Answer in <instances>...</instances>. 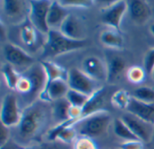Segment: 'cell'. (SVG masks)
I'll return each instance as SVG.
<instances>
[{"instance_id":"1","label":"cell","mask_w":154,"mask_h":149,"mask_svg":"<svg viewBox=\"0 0 154 149\" xmlns=\"http://www.w3.org/2000/svg\"><path fill=\"white\" fill-rule=\"evenodd\" d=\"M87 45L85 40H75L64 36L59 30H50L43 45L42 57L52 58L82 49Z\"/></svg>"},{"instance_id":"2","label":"cell","mask_w":154,"mask_h":149,"mask_svg":"<svg viewBox=\"0 0 154 149\" xmlns=\"http://www.w3.org/2000/svg\"><path fill=\"white\" fill-rule=\"evenodd\" d=\"M111 122V116L107 111L94 113L74 125L79 136L97 137L105 133Z\"/></svg>"},{"instance_id":"3","label":"cell","mask_w":154,"mask_h":149,"mask_svg":"<svg viewBox=\"0 0 154 149\" xmlns=\"http://www.w3.org/2000/svg\"><path fill=\"white\" fill-rule=\"evenodd\" d=\"M44 112L38 106H31L22 113L19 123V132L22 137L33 136L41 128L44 121Z\"/></svg>"},{"instance_id":"4","label":"cell","mask_w":154,"mask_h":149,"mask_svg":"<svg viewBox=\"0 0 154 149\" xmlns=\"http://www.w3.org/2000/svg\"><path fill=\"white\" fill-rule=\"evenodd\" d=\"M51 4V1L46 0L30 1L29 20L34 28L41 33L47 34L50 31L47 17Z\"/></svg>"},{"instance_id":"5","label":"cell","mask_w":154,"mask_h":149,"mask_svg":"<svg viewBox=\"0 0 154 149\" xmlns=\"http://www.w3.org/2000/svg\"><path fill=\"white\" fill-rule=\"evenodd\" d=\"M67 83L69 89L78 91L88 96H91L98 89L97 88L96 81L78 68H71L69 71Z\"/></svg>"},{"instance_id":"6","label":"cell","mask_w":154,"mask_h":149,"mask_svg":"<svg viewBox=\"0 0 154 149\" xmlns=\"http://www.w3.org/2000/svg\"><path fill=\"white\" fill-rule=\"evenodd\" d=\"M0 118L1 124L7 128L19 125L22 113H20L18 102L14 94H8L4 96L1 105Z\"/></svg>"},{"instance_id":"7","label":"cell","mask_w":154,"mask_h":149,"mask_svg":"<svg viewBox=\"0 0 154 149\" xmlns=\"http://www.w3.org/2000/svg\"><path fill=\"white\" fill-rule=\"evenodd\" d=\"M128 11L126 1H114L108 6L101 9V21L107 26L119 31L125 13Z\"/></svg>"},{"instance_id":"8","label":"cell","mask_w":154,"mask_h":149,"mask_svg":"<svg viewBox=\"0 0 154 149\" xmlns=\"http://www.w3.org/2000/svg\"><path fill=\"white\" fill-rule=\"evenodd\" d=\"M3 53L7 63L14 67L23 69V72L34 64V59L32 56H30L18 46L12 43L5 44L3 48Z\"/></svg>"},{"instance_id":"9","label":"cell","mask_w":154,"mask_h":149,"mask_svg":"<svg viewBox=\"0 0 154 149\" xmlns=\"http://www.w3.org/2000/svg\"><path fill=\"white\" fill-rule=\"evenodd\" d=\"M121 120L127 125L139 140L143 142H149L151 140L152 134H154L153 125L143 121L129 112L125 113Z\"/></svg>"},{"instance_id":"10","label":"cell","mask_w":154,"mask_h":149,"mask_svg":"<svg viewBox=\"0 0 154 149\" xmlns=\"http://www.w3.org/2000/svg\"><path fill=\"white\" fill-rule=\"evenodd\" d=\"M82 71L95 81H104L107 79L106 64L95 56H90L84 59Z\"/></svg>"},{"instance_id":"11","label":"cell","mask_w":154,"mask_h":149,"mask_svg":"<svg viewBox=\"0 0 154 149\" xmlns=\"http://www.w3.org/2000/svg\"><path fill=\"white\" fill-rule=\"evenodd\" d=\"M69 90L67 81L55 80L49 84H46L43 91L40 94V99L47 103H53L57 100L66 97Z\"/></svg>"},{"instance_id":"12","label":"cell","mask_w":154,"mask_h":149,"mask_svg":"<svg viewBox=\"0 0 154 149\" xmlns=\"http://www.w3.org/2000/svg\"><path fill=\"white\" fill-rule=\"evenodd\" d=\"M126 111L143 121L154 126V103H146L132 97Z\"/></svg>"},{"instance_id":"13","label":"cell","mask_w":154,"mask_h":149,"mask_svg":"<svg viewBox=\"0 0 154 149\" xmlns=\"http://www.w3.org/2000/svg\"><path fill=\"white\" fill-rule=\"evenodd\" d=\"M106 68H107V79L110 84L117 82L123 72L125 69L126 62L119 55L115 53H109L106 56Z\"/></svg>"},{"instance_id":"14","label":"cell","mask_w":154,"mask_h":149,"mask_svg":"<svg viewBox=\"0 0 154 149\" xmlns=\"http://www.w3.org/2000/svg\"><path fill=\"white\" fill-rule=\"evenodd\" d=\"M59 31L64 36L71 40H84L83 26L80 21L73 14L69 13L68 15V17L64 20V22L60 25Z\"/></svg>"},{"instance_id":"15","label":"cell","mask_w":154,"mask_h":149,"mask_svg":"<svg viewBox=\"0 0 154 149\" xmlns=\"http://www.w3.org/2000/svg\"><path fill=\"white\" fill-rule=\"evenodd\" d=\"M69 14L68 9L62 6L59 1H51L47 17L50 30H57V28L59 30Z\"/></svg>"},{"instance_id":"16","label":"cell","mask_w":154,"mask_h":149,"mask_svg":"<svg viewBox=\"0 0 154 149\" xmlns=\"http://www.w3.org/2000/svg\"><path fill=\"white\" fill-rule=\"evenodd\" d=\"M131 18L137 23L145 22L151 15V8L146 1L131 0L127 2Z\"/></svg>"},{"instance_id":"17","label":"cell","mask_w":154,"mask_h":149,"mask_svg":"<svg viewBox=\"0 0 154 149\" xmlns=\"http://www.w3.org/2000/svg\"><path fill=\"white\" fill-rule=\"evenodd\" d=\"M40 63L43 67L46 74V84H49L59 79L64 81L68 80L69 71H67L66 68H64L63 67L49 60H44Z\"/></svg>"},{"instance_id":"18","label":"cell","mask_w":154,"mask_h":149,"mask_svg":"<svg viewBox=\"0 0 154 149\" xmlns=\"http://www.w3.org/2000/svg\"><path fill=\"white\" fill-rule=\"evenodd\" d=\"M77 130L74 127H68L63 129H57L54 127L50 132L48 139L51 140H60L63 143H72L76 140Z\"/></svg>"},{"instance_id":"19","label":"cell","mask_w":154,"mask_h":149,"mask_svg":"<svg viewBox=\"0 0 154 149\" xmlns=\"http://www.w3.org/2000/svg\"><path fill=\"white\" fill-rule=\"evenodd\" d=\"M101 42L108 48L119 49L124 46V39L119 32L115 29L106 30L100 35Z\"/></svg>"},{"instance_id":"20","label":"cell","mask_w":154,"mask_h":149,"mask_svg":"<svg viewBox=\"0 0 154 149\" xmlns=\"http://www.w3.org/2000/svg\"><path fill=\"white\" fill-rule=\"evenodd\" d=\"M52 103H53V105H52L53 118L56 121H59L60 123L69 121V108H70L71 104L67 100V98L66 97L61 98L60 100L53 102Z\"/></svg>"},{"instance_id":"21","label":"cell","mask_w":154,"mask_h":149,"mask_svg":"<svg viewBox=\"0 0 154 149\" xmlns=\"http://www.w3.org/2000/svg\"><path fill=\"white\" fill-rule=\"evenodd\" d=\"M37 32H39L32 24L30 20L25 21L21 27V39L23 44L28 48L35 47L37 43Z\"/></svg>"},{"instance_id":"22","label":"cell","mask_w":154,"mask_h":149,"mask_svg":"<svg viewBox=\"0 0 154 149\" xmlns=\"http://www.w3.org/2000/svg\"><path fill=\"white\" fill-rule=\"evenodd\" d=\"M3 4L5 13L12 19L21 18L25 12V4L23 1L5 0Z\"/></svg>"},{"instance_id":"23","label":"cell","mask_w":154,"mask_h":149,"mask_svg":"<svg viewBox=\"0 0 154 149\" xmlns=\"http://www.w3.org/2000/svg\"><path fill=\"white\" fill-rule=\"evenodd\" d=\"M2 75L5 81L6 85L8 88L12 90H15L17 84L20 80L21 74L17 72L14 67L10 65L9 63H5L2 66Z\"/></svg>"},{"instance_id":"24","label":"cell","mask_w":154,"mask_h":149,"mask_svg":"<svg viewBox=\"0 0 154 149\" xmlns=\"http://www.w3.org/2000/svg\"><path fill=\"white\" fill-rule=\"evenodd\" d=\"M114 132L117 137H119L120 139H124L125 141L139 140L134 136V134L131 131V130L127 127V125L121 119H116L115 121Z\"/></svg>"},{"instance_id":"25","label":"cell","mask_w":154,"mask_h":149,"mask_svg":"<svg viewBox=\"0 0 154 149\" xmlns=\"http://www.w3.org/2000/svg\"><path fill=\"white\" fill-rule=\"evenodd\" d=\"M132 95L125 90L116 91L111 97V103L116 108L121 110H126L132 100Z\"/></svg>"},{"instance_id":"26","label":"cell","mask_w":154,"mask_h":149,"mask_svg":"<svg viewBox=\"0 0 154 149\" xmlns=\"http://www.w3.org/2000/svg\"><path fill=\"white\" fill-rule=\"evenodd\" d=\"M132 96L146 103H154V88L149 86L138 87L134 91Z\"/></svg>"},{"instance_id":"27","label":"cell","mask_w":154,"mask_h":149,"mask_svg":"<svg viewBox=\"0 0 154 149\" xmlns=\"http://www.w3.org/2000/svg\"><path fill=\"white\" fill-rule=\"evenodd\" d=\"M146 71L143 67L139 66H134L128 68L126 72V76L128 81L133 84H141L146 78Z\"/></svg>"},{"instance_id":"28","label":"cell","mask_w":154,"mask_h":149,"mask_svg":"<svg viewBox=\"0 0 154 149\" xmlns=\"http://www.w3.org/2000/svg\"><path fill=\"white\" fill-rule=\"evenodd\" d=\"M66 98L72 106H77V107L82 108L88 101L89 96H88L82 93H79L78 91L69 89L66 95Z\"/></svg>"},{"instance_id":"29","label":"cell","mask_w":154,"mask_h":149,"mask_svg":"<svg viewBox=\"0 0 154 149\" xmlns=\"http://www.w3.org/2000/svg\"><path fill=\"white\" fill-rule=\"evenodd\" d=\"M73 149H98V147L92 138L79 136L73 142Z\"/></svg>"},{"instance_id":"30","label":"cell","mask_w":154,"mask_h":149,"mask_svg":"<svg viewBox=\"0 0 154 149\" xmlns=\"http://www.w3.org/2000/svg\"><path fill=\"white\" fill-rule=\"evenodd\" d=\"M59 2L62 6H64L67 9L69 7L88 8L90 7L95 3L94 1H90V0H60Z\"/></svg>"},{"instance_id":"31","label":"cell","mask_w":154,"mask_h":149,"mask_svg":"<svg viewBox=\"0 0 154 149\" xmlns=\"http://www.w3.org/2000/svg\"><path fill=\"white\" fill-rule=\"evenodd\" d=\"M144 69L147 74H152L154 70V49H150L144 57Z\"/></svg>"},{"instance_id":"32","label":"cell","mask_w":154,"mask_h":149,"mask_svg":"<svg viewBox=\"0 0 154 149\" xmlns=\"http://www.w3.org/2000/svg\"><path fill=\"white\" fill-rule=\"evenodd\" d=\"M120 149H143L144 145L141 140H131L125 141L119 146Z\"/></svg>"},{"instance_id":"33","label":"cell","mask_w":154,"mask_h":149,"mask_svg":"<svg viewBox=\"0 0 154 149\" xmlns=\"http://www.w3.org/2000/svg\"><path fill=\"white\" fill-rule=\"evenodd\" d=\"M9 142V130L8 128L1 124L0 130V148H3Z\"/></svg>"},{"instance_id":"34","label":"cell","mask_w":154,"mask_h":149,"mask_svg":"<svg viewBox=\"0 0 154 149\" xmlns=\"http://www.w3.org/2000/svg\"><path fill=\"white\" fill-rule=\"evenodd\" d=\"M150 31H151V32L154 35V23L152 24V26H151V28H150Z\"/></svg>"},{"instance_id":"35","label":"cell","mask_w":154,"mask_h":149,"mask_svg":"<svg viewBox=\"0 0 154 149\" xmlns=\"http://www.w3.org/2000/svg\"><path fill=\"white\" fill-rule=\"evenodd\" d=\"M23 149H39V148H23Z\"/></svg>"},{"instance_id":"36","label":"cell","mask_w":154,"mask_h":149,"mask_svg":"<svg viewBox=\"0 0 154 149\" xmlns=\"http://www.w3.org/2000/svg\"><path fill=\"white\" fill-rule=\"evenodd\" d=\"M152 77H153V79H154V70L152 71Z\"/></svg>"},{"instance_id":"37","label":"cell","mask_w":154,"mask_h":149,"mask_svg":"<svg viewBox=\"0 0 154 149\" xmlns=\"http://www.w3.org/2000/svg\"><path fill=\"white\" fill-rule=\"evenodd\" d=\"M153 130H154V127H153Z\"/></svg>"}]
</instances>
